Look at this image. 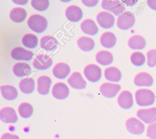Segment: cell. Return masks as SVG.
<instances>
[{"mask_svg": "<svg viewBox=\"0 0 156 139\" xmlns=\"http://www.w3.org/2000/svg\"><path fill=\"white\" fill-rule=\"evenodd\" d=\"M130 61L133 65L136 66L143 65L146 62L144 55L141 52H134L130 55Z\"/></svg>", "mask_w": 156, "mask_h": 139, "instance_id": "cell-33", "label": "cell"}, {"mask_svg": "<svg viewBox=\"0 0 156 139\" xmlns=\"http://www.w3.org/2000/svg\"><path fill=\"white\" fill-rule=\"evenodd\" d=\"M80 29L85 34L93 36L98 32V27L95 22L91 19L83 20L80 24Z\"/></svg>", "mask_w": 156, "mask_h": 139, "instance_id": "cell-20", "label": "cell"}, {"mask_svg": "<svg viewBox=\"0 0 156 139\" xmlns=\"http://www.w3.org/2000/svg\"><path fill=\"white\" fill-rule=\"evenodd\" d=\"M77 46L82 51L88 52L93 49L94 41L92 38L83 36L77 40Z\"/></svg>", "mask_w": 156, "mask_h": 139, "instance_id": "cell-29", "label": "cell"}, {"mask_svg": "<svg viewBox=\"0 0 156 139\" xmlns=\"http://www.w3.org/2000/svg\"><path fill=\"white\" fill-rule=\"evenodd\" d=\"M96 20L99 26L104 29L112 28L115 23L113 15L107 12H99L96 16Z\"/></svg>", "mask_w": 156, "mask_h": 139, "instance_id": "cell-9", "label": "cell"}, {"mask_svg": "<svg viewBox=\"0 0 156 139\" xmlns=\"http://www.w3.org/2000/svg\"><path fill=\"white\" fill-rule=\"evenodd\" d=\"M14 3H16L18 5H25L26 3H27V1H12Z\"/></svg>", "mask_w": 156, "mask_h": 139, "instance_id": "cell-40", "label": "cell"}, {"mask_svg": "<svg viewBox=\"0 0 156 139\" xmlns=\"http://www.w3.org/2000/svg\"><path fill=\"white\" fill-rule=\"evenodd\" d=\"M34 53L21 47H16L11 51L12 57L16 60L29 61L32 59Z\"/></svg>", "mask_w": 156, "mask_h": 139, "instance_id": "cell-10", "label": "cell"}, {"mask_svg": "<svg viewBox=\"0 0 156 139\" xmlns=\"http://www.w3.org/2000/svg\"><path fill=\"white\" fill-rule=\"evenodd\" d=\"M117 102L119 106L122 109H129L133 104V96L129 91L124 90L118 96Z\"/></svg>", "mask_w": 156, "mask_h": 139, "instance_id": "cell-14", "label": "cell"}, {"mask_svg": "<svg viewBox=\"0 0 156 139\" xmlns=\"http://www.w3.org/2000/svg\"><path fill=\"white\" fill-rule=\"evenodd\" d=\"M27 25L32 30L40 34L43 32L47 28L48 21L44 16L38 14H34L29 18Z\"/></svg>", "mask_w": 156, "mask_h": 139, "instance_id": "cell-2", "label": "cell"}, {"mask_svg": "<svg viewBox=\"0 0 156 139\" xmlns=\"http://www.w3.org/2000/svg\"><path fill=\"white\" fill-rule=\"evenodd\" d=\"M133 82L137 87H151L153 85L154 80L149 73L141 72L135 76Z\"/></svg>", "mask_w": 156, "mask_h": 139, "instance_id": "cell-16", "label": "cell"}, {"mask_svg": "<svg viewBox=\"0 0 156 139\" xmlns=\"http://www.w3.org/2000/svg\"><path fill=\"white\" fill-rule=\"evenodd\" d=\"M69 85L75 89L81 90L86 87L87 82L79 72L73 73L68 79Z\"/></svg>", "mask_w": 156, "mask_h": 139, "instance_id": "cell-17", "label": "cell"}, {"mask_svg": "<svg viewBox=\"0 0 156 139\" xmlns=\"http://www.w3.org/2000/svg\"><path fill=\"white\" fill-rule=\"evenodd\" d=\"M100 42L103 47L112 48L116 43V37L113 33L111 32H106L102 34L100 38Z\"/></svg>", "mask_w": 156, "mask_h": 139, "instance_id": "cell-25", "label": "cell"}, {"mask_svg": "<svg viewBox=\"0 0 156 139\" xmlns=\"http://www.w3.org/2000/svg\"><path fill=\"white\" fill-rule=\"evenodd\" d=\"M52 80L49 76H41L37 79V91L41 95L48 94Z\"/></svg>", "mask_w": 156, "mask_h": 139, "instance_id": "cell-19", "label": "cell"}, {"mask_svg": "<svg viewBox=\"0 0 156 139\" xmlns=\"http://www.w3.org/2000/svg\"><path fill=\"white\" fill-rule=\"evenodd\" d=\"M34 109L32 105L28 102H23L18 107V113L23 118H28L32 116Z\"/></svg>", "mask_w": 156, "mask_h": 139, "instance_id": "cell-32", "label": "cell"}, {"mask_svg": "<svg viewBox=\"0 0 156 139\" xmlns=\"http://www.w3.org/2000/svg\"><path fill=\"white\" fill-rule=\"evenodd\" d=\"M147 64L151 68L156 66V49H151L147 52Z\"/></svg>", "mask_w": 156, "mask_h": 139, "instance_id": "cell-35", "label": "cell"}, {"mask_svg": "<svg viewBox=\"0 0 156 139\" xmlns=\"http://www.w3.org/2000/svg\"><path fill=\"white\" fill-rule=\"evenodd\" d=\"M135 23L133 14L130 12H125L121 14L117 19V26L121 30H128L132 27Z\"/></svg>", "mask_w": 156, "mask_h": 139, "instance_id": "cell-3", "label": "cell"}, {"mask_svg": "<svg viewBox=\"0 0 156 139\" xmlns=\"http://www.w3.org/2000/svg\"><path fill=\"white\" fill-rule=\"evenodd\" d=\"M31 5L36 10L41 12L48 8L49 2L48 0H32L31 1Z\"/></svg>", "mask_w": 156, "mask_h": 139, "instance_id": "cell-34", "label": "cell"}, {"mask_svg": "<svg viewBox=\"0 0 156 139\" xmlns=\"http://www.w3.org/2000/svg\"><path fill=\"white\" fill-rule=\"evenodd\" d=\"M101 6L103 9L112 12L115 15L122 14L125 10V7L119 1L104 0L102 1Z\"/></svg>", "mask_w": 156, "mask_h": 139, "instance_id": "cell-5", "label": "cell"}, {"mask_svg": "<svg viewBox=\"0 0 156 139\" xmlns=\"http://www.w3.org/2000/svg\"><path fill=\"white\" fill-rule=\"evenodd\" d=\"M104 76L105 79L108 81L112 82H117L121 80L122 74L118 68L115 66H110L107 68L105 70Z\"/></svg>", "mask_w": 156, "mask_h": 139, "instance_id": "cell-24", "label": "cell"}, {"mask_svg": "<svg viewBox=\"0 0 156 139\" xmlns=\"http://www.w3.org/2000/svg\"><path fill=\"white\" fill-rule=\"evenodd\" d=\"M1 120L5 123H15L18 120V116L14 109L5 107L0 111Z\"/></svg>", "mask_w": 156, "mask_h": 139, "instance_id": "cell-12", "label": "cell"}, {"mask_svg": "<svg viewBox=\"0 0 156 139\" xmlns=\"http://www.w3.org/2000/svg\"><path fill=\"white\" fill-rule=\"evenodd\" d=\"M148 6L152 10H156V0H149L147 1Z\"/></svg>", "mask_w": 156, "mask_h": 139, "instance_id": "cell-39", "label": "cell"}, {"mask_svg": "<svg viewBox=\"0 0 156 139\" xmlns=\"http://www.w3.org/2000/svg\"><path fill=\"white\" fill-rule=\"evenodd\" d=\"M65 16L66 18L72 22H78L83 16L82 9L75 5L68 6L65 10Z\"/></svg>", "mask_w": 156, "mask_h": 139, "instance_id": "cell-15", "label": "cell"}, {"mask_svg": "<svg viewBox=\"0 0 156 139\" xmlns=\"http://www.w3.org/2000/svg\"><path fill=\"white\" fill-rule=\"evenodd\" d=\"M58 43L57 40L53 37L50 35H45L41 38L40 46L47 51L55 50L58 46Z\"/></svg>", "mask_w": 156, "mask_h": 139, "instance_id": "cell-22", "label": "cell"}, {"mask_svg": "<svg viewBox=\"0 0 156 139\" xmlns=\"http://www.w3.org/2000/svg\"><path fill=\"white\" fill-rule=\"evenodd\" d=\"M35 83L32 78H25L22 79L19 84L20 90L25 94L32 93L35 89Z\"/></svg>", "mask_w": 156, "mask_h": 139, "instance_id": "cell-30", "label": "cell"}, {"mask_svg": "<svg viewBox=\"0 0 156 139\" xmlns=\"http://www.w3.org/2000/svg\"><path fill=\"white\" fill-rule=\"evenodd\" d=\"M126 127L130 133L134 135H140L145 129L144 124L134 117H132L127 119L126 121Z\"/></svg>", "mask_w": 156, "mask_h": 139, "instance_id": "cell-6", "label": "cell"}, {"mask_svg": "<svg viewBox=\"0 0 156 139\" xmlns=\"http://www.w3.org/2000/svg\"><path fill=\"white\" fill-rule=\"evenodd\" d=\"M96 60L102 65H108L113 60L112 54L107 51H100L96 54Z\"/></svg>", "mask_w": 156, "mask_h": 139, "instance_id": "cell-26", "label": "cell"}, {"mask_svg": "<svg viewBox=\"0 0 156 139\" xmlns=\"http://www.w3.org/2000/svg\"><path fill=\"white\" fill-rule=\"evenodd\" d=\"M147 136L151 139H156V122L151 124L147 127Z\"/></svg>", "mask_w": 156, "mask_h": 139, "instance_id": "cell-36", "label": "cell"}, {"mask_svg": "<svg viewBox=\"0 0 156 139\" xmlns=\"http://www.w3.org/2000/svg\"><path fill=\"white\" fill-rule=\"evenodd\" d=\"M123 2L126 3L127 5H134L137 1H122Z\"/></svg>", "mask_w": 156, "mask_h": 139, "instance_id": "cell-41", "label": "cell"}, {"mask_svg": "<svg viewBox=\"0 0 156 139\" xmlns=\"http://www.w3.org/2000/svg\"><path fill=\"white\" fill-rule=\"evenodd\" d=\"M69 66L63 62L57 63L52 69V74L54 76L59 79L66 78L70 73Z\"/></svg>", "mask_w": 156, "mask_h": 139, "instance_id": "cell-18", "label": "cell"}, {"mask_svg": "<svg viewBox=\"0 0 156 139\" xmlns=\"http://www.w3.org/2000/svg\"><path fill=\"white\" fill-rule=\"evenodd\" d=\"M135 101L136 104L141 107L152 105L155 102V94L149 89H139L135 92Z\"/></svg>", "mask_w": 156, "mask_h": 139, "instance_id": "cell-1", "label": "cell"}, {"mask_svg": "<svg viewBox=\"0 0 156 139\" xmlns=\"http://www.w3.org/2000/svg\"><path fill=\"white\" fill-rule=\"evenodd\" d=\"M82 2L86 6L93 7L96 5L98 3V1H82Z\"/></svg>", "mask_w": 156, "mask_h": 139, "instance_id": "cell-38", "label": "cell"}, {"mask_svg": "<svg viewBox=\"0 0 156 139\" xmlns=\"http://www.w3.org/2000/svg\"><path fill=\"white\" fill-rule=\"evenodd\" d=\"M136 116L146 124H152L156 121V107L140 109L136 112Z\"/></svg>", "mask_w": 156, "mask_h": 139, "instance_id": "cell-7", "label": "cell"}, {"mask_svg": "<svg viewBox=\"0 0 156 139\" xmlns=\"http://www.w3.org/2000/svg\"><path fill=\"white\" fill-rule=\"evenodd\" d=\"M32 63L37 70H45L52 65V60L48 55L40 54L35 57Z\"/></svg>", "mask_w": 156, "mask_h": 139, "instance_id": "cell-13", "label": "cell"}, {"mask_svg": "<svg viewBox=\"0 0 156 139\" xmlns=\"http://www.w3.org/2000/svg\"><path fill=\"white\" fill-rule=\"evenodd\" d=\"M10 18L15 23H21L24 21L27 13L25 9L21 7H15L10 12Z\"/></svg>", "mask_w": 156, "mask_h": 139, "instance_id": "cell-28", "label": "cell"}, {"mask_svg": "<svg viewBox=\"0 0 156 139\" xmlns=\"http://www.w3.org/2000/svg\"><path fill=\"white\" fill-rule=\"evenodd\" d=\"M69 93L68 86L63 82H57L54 84L52 89V96L57 99H66Z\"/></svg>", "mask_w": 156, "mask_h": 139, "instance_id": "cell-11", "label": "cell"}, {"mask_svg": "<svg viewBox=\"0 0 156 139\" xmlns=\"http://www.w3.org/2000/svg\"><path fill=\"white\" fill-rule=\"evenodd\" d=\"M22 43L27 48L34 49L38 45V38L34 34H27L22 38Z\"/></svg>", "mask_w": 156, "mask_h": 139, "instance_id": "cell-31", "label": "cell"}, {"mask_svg": "<svg viewBox=\"0 0 156 139\" xmlns=\"http://www.w3.org/2000/svg\"><path fill=\"white\" fill-rule=\"evenodd\" d=\"M145 38L140 35H135L130 37L128 40V46L132 49L141 50L146 46Z\"/></svg>", "mask_w": 156, "mask_h": 139, "instance_id": "cell-23", "label": "cell"}, {"mask_svg": "<svg viewBox=\"0 0 156 139\" xmlns=\"http://www.w3.org/2000/svg\"><path fill=\"white\" fill-rule=\"evenodd\" d=\"M121 90L120 85L118 84L104 83L99 87L101 93L105 98H112L115 97Z\"/></svg>", "mask_w": 156, "mask_h": 139, "instance_id": "cell-8", "label": "cell"}, {"mask_svg": "<svg viewBox=\"0 0 156 139\" xmlns=\"http://www.w3.org/2000/svg\"><path fill=\"white\" fill-rule=\"evenodd\" d=\"M85 77L91 82L99 81L102 76L101 69L95 64H90L86 66L83 70Z\"/></svg>", "mask_w": 156, "mask_h": 139, "instance_id": "cell-4", "label": "cell"}, {"mask_svg": "<svg viewBox=\"0 0 156 139\" xmlns=\"http://www.w3.org/2000/svg\"><path fill=\"white\" fill-rule=\"evenodd\" d=\"M13 73L16 76L23 77L29 76L31 73V68L30 65L26 63L18 62L14 65Z\"/></svg>", "mask_w": 156, "mask_h": 139, "instance_id": "cell-21", "label": "cell"}, {"mask_svg": "<svg viewBox=\"0 0 156 139\" xmlns=\"http://www.w3.org/2000/svg\"><path fill=\"white\" fill-rule=\"evenodd\" d=\"M1 139H20V138L16 135L12 134L10 133H5L2 135Z\"/></svg>", "mask_w": 156, "mask_h": 139, "instance_id": "cell-37", "label": "cell"}, {"mask_svg": "<svg viewBox=\"0 0 156 139\" xmlns=\"http://www.w3.org/2000/svg\"><path fill=\"white\" fill-rule=\"evenodd\" d=\"M1 92L2 97L8 101H13L18 96L17 90L12 85H2L1 87Z\"/></svg>", "mask_w": 156, "mask_h": 139, "instance_id": "cell-27", "label": "cell"}]
</instances>
